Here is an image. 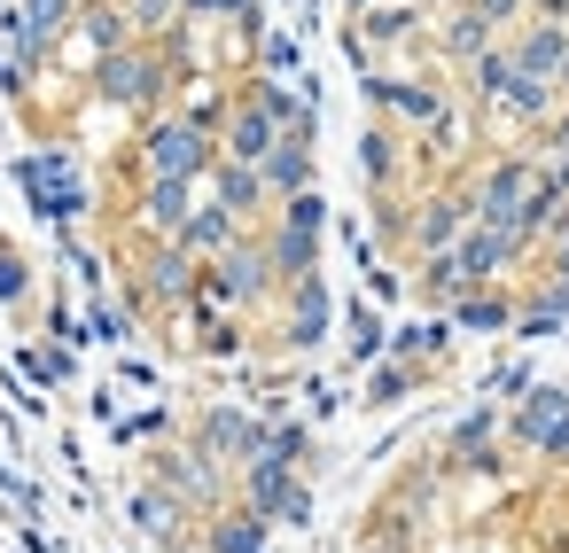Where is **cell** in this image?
<instances>
[{
	"mask_svg": "<svg viewBox=\"0 0 569 553\" xmlns=\"http://www.w3.org/2000/svg\"><path fill=\"white\" fill-rule=\"evenodd\" d=\"M94 94H102L110 110H141V118H157L164 94H172V56H164V40H133V48L102 56V63H94Z\"/></svg>",
	"mask_w": 569,
	"mask_h": 553,
	"instance_id": "cell-1",
	"label": "cell"
},
{
	"mask_svg": "<svg viewBox=\"0 0 569 553\" xmlns=\"http://www.w3.org/2000/svg\"><path fill=\"white\" fill-rule=\"evenodd\" d=\"M141 172H149V180L196 188V180L219 172V133L196 125L188 110H180V118H149V125H141Z\"/></svg>",
	"mask_w": 569,
	"mask_h": 553,
	"instance_id": "cell-2",
	"label": "cell"
},
{
	"mask_svg": "<svg viewBox=\"0 0 569 553\" xmlns=\"http://www.w3.org/2000/svg\"><path fill=\"white\" fill-rule=\"evenodd\" d=\"M546 180V164L530 157V149H507V157H491L483 172H476V188H468V203H476V227H491V234H515L522 227V203H530V188ZM522 242V234H515ZM530 250V242H522Z\"/></svg>",
	"mask_w": 569,
	"mask_h": 553,
	"instance_id": "cell-3",
	"label": "cell"
},
{
	"mask_svg": "<svg viewBox=\"0 0 569 553\" xmlns=\"http://www.w3.org/2000/svg\"><path fill=\"white\" fill-rule=\"evenodd\" d=\"M320 227H328L320 188H312V195H289V203L273 211V227H258V242H266V258H273L281 289H297V281H312V273H320Z\"/></svg>",
	"mask_w": 569,
	"mask_h": 553,
	"instance_id": "cell-4",
	"label": "cell"
},
{
	"mask_svg": "<svg viewBox=\"0 0 569 553\" xmlns=\"http://www.w3.org/2000/svg\"><path fill=\"white\" fill-rule=\"evenodd\" d=\"M203 296H211V304H227V312H266V304H281L289 289H281V273H273L266 242H258V234H242L227 258H211V265H203Z\"/></svg>",
	"mask_w": 569,
	"mask_h": 553,
	"instance_id": "cell-5",
	"label": "cell"
},
{
	"mask_svg": "<svg viewBox=\"0 0 569 553\" xmlns=\"http://www.w3.org/2000/svg\"><path fill=\"white\" fill-rule=\"evenodd\" d=\"M188 296H203V258H188L180 242H149L141 250V273H133V304L180 312Z\"/></svg>",
	"mask_w": 569,
	"mask_h": 553,
	"instance_id": "cell-6",
	"label": "cell"
},
{
	"mask_svg": "<svg viewBox=\"0 0 569 553\" xmlns=\"http://www.w3.org/2000/svg\"><path fill=\"white\" fill-rule=\"evenodd\" d=\"M515 444L522 452H538V460H561L569 467V390H553V382H530L522 398H515Z\"/></svg>",
	"mask_w": 569,
	"mask_h": 553,
	"instance_id": "cell-7",
	"label": "cell"
},
{
	"mask_svg": "<svg viewBox=\"0 0 569 553\" xmlns=\"http://www.w3.org/2000/svg\"><path fill=\"white\" fill-rule=\"evenodd\" d=\"M157 483H164V491H172L188 514H203V522L227 506V467H219L203 444H180V452H164V460H157Z\"/></svg>",
	"mask_w": 569,
	"mask_h": 553,
	"instance_id": "cell-8",
	"label": "cell"
},
{
	"mask_svg": "<svg viewBox=\"0 0 569 553\" xmlns=\"http://www.w3.org/2000/svg\"><path fill=\"white\" fill-rule=\"evenodd\" d=\"M196 444H203L219 467H250V460H266L273 421H258V413H242V405H211V413L196 421Z\"/></svg>",
	"mask_w": 569,
	"mask_h": 553,
	"instance_id": "cell-9",
	"label": "cell"
},
{
	"mask_svg": "<svg viewBox=\"0 0 569 553\" xmlns=\"http://www.w3.org/2000/svg\"><path fill=\"white\" fill-rule=\"evenodd\" d=\"M507 56H515V71H522V79L561 87V71H569V17H561V9L522 17V24L507 32Z\"/></svg>",
	"mask_w": 569,
	"mask_h": 553,
	"instance_id": "cell-10",
	"label": "cell"
},
{
	"mask_svg": "<svg viewBox=\"0 0 569 553\" xmlns=\"http://www.w3.org/2000/svg\"><path fill=\"white\" fill-rule=\"evenodd\" d=\"M375 110H390V125H413V133H445L452 125V94L437 79H367Z\"/></svg>",
	"mask_w": 569,
	"mask_h": 553,
	"instance_id": "cell-11",
	"label": "cell"
},
{
	"mask_svg": "<svg viewBox=\"0 0 569 553\" xmlns=\"http://www.w3.org/2000/svg\"><path fill=\"white\" fill-rule=\"evenodd\" d=\"M242 506L266 514V522H305L312 514V483L297 467H281V460H250L242 467Z\"/></svg>",
	"mask_w": 569,
	"mask_h": 553,
	"instance_id": "cell-12",
	"label": "cell"
},
{
	"mask_svg": "<svg viewBox=\"0 0 569 553\" xmlns=\"http://www.w3.org/2000/svg\"><path fill=\"white\" fill-rule=\"evenodd\" d=\"M476 227V203H468V188H445V195H429L413 219H406V242L421 250V258H445L460 234Z\"/></svg>",
	"mask_w": 569,
	"mask_h": 553,
	"instance_id": "cell-13",
	"label": "cell"
},
{
	"mask_svg": "<svg viewBox=\"0 0 569 553\" xmlns=\"http://www.w3.org/2000/svg\"><path fill=\"white\" fill-rule=\"evenodd\" d=\"M273 149H281V125H273L250 94H234V102H227V125H219V157H227V164H266Z\"/></svg>",
	"mask_w": 569,
	"mask_h": 553,
	"instance_id": "cell-14",
	"label": "cell"
},
{
	"mask_svg": "<svg viewBox=\"0 0 569 553\" xmlns=\"http://www.w3.org/2000/svg\"><path fill=\"white\" fill-rule=\"evenodd\" d=\"M211 203L234 211L250 234L273 227V195H266V172H258V164H227V157H219V172H211Z\"/></svg>",
	"mask_w": 569,
	"mask_h": 553,
	"instance_id": "cell-15",
	"label": "cell"
},
{
	"mask_svg": "<svg viewBox=\"0 0 569 553\" xmlns=\"http://www.w3.org/2000/svg\"><path fill=\"white\" fill-rule=\"evenodd\" d=\"M133 219H141V234H149V242H180V234H188V219H196V188H180V180H149Z\"/></svg>",
	"mask_w": 569,
	"mask_h": 553,
	"instance_id": "cell-16",
	"label": "cell"
},
{
	"mask_svg": "<svg viewBox=\"0 0 569 553\" xmlns=\"http://www.w3.org/2000/svg\"><path fill=\"white\" fill-rule=\"evenodd\" d=\"M328 335V281L312 273V281H297L289 296H281V343L289 351H312Z\"/></svg>",
	"mask_w": 569,
	"mask_h": 553,
	"instance_id": "cell-17",
	"label": "cell"
},
{
	"mask_svg": "<svg viewBox=\"0 0 569 553\" xmlns=\"http://www.w3.org/2000/svg\"><path fill=\"white\" fill-rule=\"evenodd\" d=\"M258 172H266V195H273V211H281L289 195H312V133H281V149H273Z\"/></svg>",
	"mask_w": 569,
	"mask_h": 553,
	"instance_id": "cell-18",
	"label": "cell"
},
{
	"mask_svg": "<svg viewBox=\"0 0 569 553\" xmlns=\"http://www.w3.org/2000/svg\"><path fill=\"white\" fill-rule=\"evenodd\" d=\"M499 40H507V32H499V24H483L476 9H452V17L437 24V48H445V63H460V71H468L476 56H491Z\"/></svg>",
	"mask_w": 569,
	"mask_h": 553,
	"instance_id": "cell-19",
	"label": "cell"
},
{
	"mask_svg": "<svg viewBox=\"0 0 569 553\" xmlns=\"http://www.w3.org/2000/svg\"><path fill=\"white\" fill-rule=\"evenodd\" d=\"M359 172H367L375 195H390L398 172H406V133H398V125H367V133H359Z\"/></svg>",
	"mask_w": 569,
	"mask_h": 553,
	"instance_id": "cell-20",
	"label": "cell"
},
{
	"mask_svg": "<svg viewBox=\"0 0 569 553\" xmlns=\"http://www.w3.org/2000/svg\"><path fill=\"white\" fill-rule=\"evenodd\" d=\"M242 234H250V227H242L234 211H219V203H196V219H188V234H180V250L211 265V258H227V250H234Z\"/></svg>",
	"mask_w": 569,
	"mask_h": 553,
	"instance_id": "cell-21",
	"label": "cell"
},
{
	"mask_svg": "<svg viewBox=\"0 0 569 553\" xmlns=\"http://www.w3.org/2000/svg\"><path fill=\"white\" fill-rule=\"evenodd\" d=\"M515 312H522V296L499 281V289L460 296V304H452V328H468V335H499V328H515Z\"/></svg>",
	"mask_w": 569,
	"mask_h": 553,
	"instance_id": "cell-22",
	"label": "cell"
},
{
	"mask_svg": "<svg viewBox=\"0 0 569 553\" xmlns=\"http://www.w3.org/2000/svg\"><path fill=\"white\" fill-rule=\"evenodd\" d=\"M79 40H87V56L102 63V56L133 48V24H126V9H118V0H79Z\"/></svg>",
	"mask_w": 569,
	"mask_h": 553,
	"instance_id": "cell-23",
	"label": "cell"
},
{
	"mask_svg": "<svg viewBox=\"0 0 569 553\" xmlns=\"http://www.w3.org/2000/svg\"><path fill=\"white\" fill-rule=\"evenodd\" d=\"M406 32H421V9H406V0H382V9H367L359 32H343V48L367 56V48H390V40H406Z\"/></svg>",
	"mask_w": 569,
	"mask_h": 553,
	"instance_id": "cell-24",
	"label": "cell"
},
{
	"mask_svg": "<svg viewBox=\"0 0 569 553\" xmlns=\"http://www.w3.org/2000/svg\"><path fill=\"white\" fill-rule=\"evenodd\" d=\"M203 553H266V514H250V506L211 514L203 522Z\"/></svg>",
	"mask_w": 569,
	"mask_h": 553,
	"instance_id": "cell-25",
	"label": "cell"
},
{
	"mask_svg": "<svg viewBox=\"0 0 569 553\" xmlns=\"http://www.w3.org/2000/svg\"><path fill=\"white\" fill-rule=\"evenodd\" d=\"M180 17H188V24H234L242 40H266L258 0H180Z\"/></svg>",
	"mask_w": 569,
	"mask_h": 553,
	"instance_id": "cell-26",
	"label": "cell"
},
{
	"mask_svg": "<svg viewBox=\"0 0 569 553\" xmlns=\"http://www.w3.org/2000/svg\"><path fill=\"white\" fill-rule=\"evenodd\" d=\"M507 87H515V56H507V40H499L491 56H476V63H468V94H476L483 110H499V94H507Z\"/></svg>",
	"mask_w": 569,
	"mask_h": 553,
	"instance_id": "cell-27",
	"label": "cell"
},
{
	"mask_svg": "<svg viewBox=\"0 0 569 553\" xmlns=\"http://www.w3.org/2000/svg\"><path fill=\"white\" fill-rule=\"evenodd\" d=\"M180 514H188V506H180L164 483H149V491L133 499V522H141L149 537H164V545H180Z\"/></svg>",
	"mask_w": 569,
	"mask_h": 553,
	"instance_id": "cell-28",
	"label": "cell"
},
{
	"mask_svg": "<svg viewBox=\"0 0 569 553\" xmlns=\"http://www.w3.org/2000/svg\"><path fill=\"white\" fill-rule=\"evenodd\" d=\"M118 9H126L133 40H164L172 24H188V17H180V0H118Z\"/></svg>",
	"mask_w": 569,
	"mask_h": 553,
	"instance_id": "cell-29",
	"label": "cell"
},
{
	"mask_svg": "<svg viewBox=\"0 0 569 553\" xmlns=\"http://www.w3.org/2000/svg\"><path fill=\"white\" fill-rule=\"evenodd\" d=\"M499 436V405H476L452 421V460H483V444Z\"/></svg>",
	"mask_w": 569,
	"mask_h": 553,
	"instance_id": "cell-30",
	"label": "cell"
},
{
	"mask_svg": "<svg viewBox=\"0 0 569 553\" xmlns=\"http://www.w3.org/2000/svg\"><path fill=\"white\" fill-rule=\"evenodd\" d=\"M445 343H452V320H421V328H398V335H390V351H398L406 366H413V359H437Z\"/></svg>",
	"mask_w": 569,
	"mask_h": 553,
	"instance_id": "cell-31",
	"label": "cell"
},
{
	"mask_svg": "<svg viewBox=\"0 0 569 553\" xmlns=\"http://www.w3.org/2000/svg\"><path fill=\"white\" fill-rule=\"evenodd\" d=\"M289 71H297V40L289 32H266L258 40V79H289Z\"/></svg>",
	"mask_w": 569,
	"mask_h": 553,
	"instance_id": "cell-32",
	"label": "cell"
},
{
	"mask_svg": "<svg viewBox=\"0 0 569 553\" xmlns=\"http://www.w3.org/2000/svg\"><path fill=\"white\" fill-rule=\"evenodd\" d=\"M406 390H413V366H406V359H390V366L367 382V405H398Z\"/></svg>",
	"mask_w": 569,
	"mask_h": 553,
	"instance_id": "cell-33",
	"label": "cell"
},
{
	"mask_svg": "<svg viewBox=\"0 0 569 553\" xmlns=\"http://www.w3.org/2000/svg\"><path fill=\"white\" fill-rule=\"evenodd\" d=\"M351 351H359V359L390 351V335H382V320H375V312H351Z\"/></svg>",
	"mask_w": 569,
	"mask_h": 553,
	"instance_id": "cell-34",
	"label": "cell"
},
{
	"mask_svg": "<svg viewBox=\"0 0 569 553\" xmlns=\"http://www.w3.org/2000/svg\"><path fill=\"white\" fill-rule=\"evenodd\" d=\"M522 390H530V366H499L491 374V398H522Z\"/></svg>",
	"mask_w": 569,
	"mask_h": 553,
	"instance_id": "cell-35",
	"label": "cell"
},
{
	"mask_svg": "<svg viewBox=\"0 0 569 553\" xmlns=\"http://www.w3.org/2000/svg\"><path fill=\"white\" fill-rule=\"evenodd\" d=\"M0 296H24V258L0 250Z\"/></svg>",
	"mask_w": 569,
	"mask_h": 553,
	"instance_id": "cell-36",
	"label": "cell"
},
{
	"mask_svg": "<svg viewBox=\"0 0 569 553\" xmlns=\"http://www.w3.org/2000/svg\"><path fill=\"white\" fill-rule=\"evenodd\" d=\"M546 180H553V188L569 195V157H546Z\"/></svg>",
	"mask_w": 569,
	"mask_h": 553,
	"instance_id": "cell-37",
	"label": "cell"
},
{
	"mask_svg": "<svg viewBox=\"0 0 569 553\" xmlns=\"http://www.w3.org/2000/svg\"><path fill=\"white\" fill-rule=\"evenodd\" d=\"M343 9H351V17H367V9H382V0H343Z\"/></svg>",
	"mask_w": 569,
	"mask_h": 553,
	"instance_id": "cell-38",
	"label": "cell"
},
{
	"mask_svg": "<svg viewBox=\"0 0 569 553\" xmlns=\"http://www.w3.org/2000/svg\"><path fill=\"white\" fill-rule=\"evenodd\" d=\"M172 553H188V545H172Z\"/></svg>",
	"mask_w": 569,
	"mask_h": 553,
	"instance_id": "cell-39",
	"label": "cell"
}]
</instances>
